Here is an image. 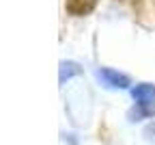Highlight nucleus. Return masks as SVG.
Here are the masks:
<instances>
[{"label": "nucleus", "mask_w": 155, "mask_h": 145, "mask_svg": "<svg viewBox=\"0 0 155 145\" xmlns=\"http://www.w3.org/2000/svg\"><path fill=\"white\" fill-rule=\"evenodd\" d=\"M97 80L101 82L104 87L108 89H127L131 85V80L127 74H121V72H116L112 67H101V69H97Z\"/></svg>", "instance_id": "nucleus-1"}, {"label": "nucleus", "mask_w": 155, "mask_h": 145, "mask_svg": "<svg viewBox=\"0 0 155 145\" xmlns=\"http://www.w3.org/2000/svg\"><path fill=\"white\" fill-rule=\"evenodd\" d=\"M131 97L138 106H155V85L153 82H140L131 89Z\"/></svg>", "instance_id": "nucleus-2"}, {"label": "nucleus", "mask_w": 155, "mask_h": 145, "mask_svg": "<svg viewBox=\"0 0 155 145\" xmlns=\"http://www.w3.org/2000/svg\"><path fill=\"white\" fill-rule=\"evenodd\" d=\"M97 2H99V0H65V9L73 17H84V15L93 13Z\"/></svg>", "instance_id": "nucleus-3"}, {"label": "nucleus", "mask_w": 155, "mask_h": 145, "mask_svg": "<svg viewBox=\"0 0 155 145\" xmlns=\"http://www.w3.org/2000/svg\"><path fill=\"white\" fill-rule=\"evenodd\" d=\"M82 67L75 63V61H61V67H58V80L61 85H65L67 80H71L73 76H80Z\"/></svg>", "instance_id": "nucleus-4"}, {"label": "nucleus", "mask_w": 155, "mask_h": 145, "mask_svg": "<svg viewBox=\"0 0 155 145\" xmlns=\"http://www.w3.org/2000/svg\"><path fill=\"white\" fill-rule=\"evenodd\" d=\"M155 115V106H138L136 104L131 111H129V121H138V119H144V117H153Z\"/></svg>", "instance_id": "nucleus-5"}, {"label": "nucleus", "mask_w": 155, "mask_h": 145, "mask_svg": "<svg viewBox=\"0 0 155 145\" xmlns=\"http://www.w3.org/2000/svg\"><path fill=\"white\" fill-rule=\"evenodd\" d=\"M142 134H144V139H147L149 143H153V145H155V119H153L151 123H147V128H144V132H142Z\"/></svg>", "instance_id": "nucleus-6"}]
</instances>
